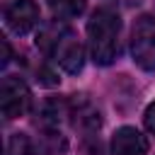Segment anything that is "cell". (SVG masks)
Returning a JSON list of instances; mask_svg holds the SVG:
<instances>
[{
    "mask_svg": "<svg viewBox=\"0 0 155 155\" xmlns=\"http://www.w3.org/2000/svg\"><path fill=\"white\" fill-rule=\"evenodd\" d=\"M31 107V90L19 75H7L0 87V109L7 121L19 119Z\"/></svg>",
    "mask_w": 155,
    "mask_h": 155,
    "instance_id": "4",
    "label": "cell"
},
{
    "mask_svg": "<svg viewBox=\"0 0 155 155\" xmlns=\"http://www.w3.org/2000/svg\"><path fill=\"white\" fill-rule=\"evenodd\" d=\"M68 119L73 121V126H75V128L87 131V133H94V131L102 126L99 109H97L90 99H85L82 94H80V97L68 99Z\"/></svg>",
    "mask_w": 155,
    "mask_h": 155,
    "instance_id": "6",
    "label": "cell"
},
{
    "mask_svg": "<svg viewBox=\"0 0 155 155\" xmlns=\"http://www.w3.org/2000/svg\"><path fill=\"white\" fill-rule=\"evenodd\" d=\"M107 2H111V5H119V7H138L143 0H107Z\"/></svg>",
    "mask_w": 155,
    "mask_h": 155,
    "instance_id": "11",
    "label": "cell"
},
{
    "mask_svg": "<svg viewBox=\"0 0 155 155\" xmlns=\"http://www.w3.org/2000/svg\"><path fill=\"white\" fill-rule=\"evenodd\" d=\"M131 58L140 70L155 73V17L153 15H140L133 22Z\"/></svg>",
    "mask_w": 155,
    "mask_h": 155,
    "instance_id": "3",
    "label": "cell"
},
{
    "mask_svg": "<svg viewBox=\"0 0 155 155\" xmlns=\"http://www.w3.org/2000/svg\"><path fill=\"white\" fill-rule=\"evenodd\" d=\"M121 17L111 7H97L87 19V46L97 65H111L119 56Z\"/></svg>",
    "mask_w": 155,
    "mask_h": 155,
    "instance_id": "2",
    "label": "cell"
},
{
    "mask_svg": "<svg viewBox=\"0 0 155 155\" xmlns=\"http://www.w3.org/2000/svg\"><path fill=\"white\" fill-rule=\"evenodd\" d=\"M7 153L10 155H41L39 148L34 145V140L24 133H12L10 143H7Z\"/></svg>",
    "mask_w": 155,
    "mask_h": 155,
    "instance_id": "9",
    "label": "cell"
},
{
    "mask_svg": "<svg viewBox=\"0 0 155 155\" xmlns=\"http://www.w3.org/2000/svg\"><path fill=\"white\" fill-rule=\"evenodd\" d=\"M143 124H145L148 133H153V136H155V102H150V104L145 107V114H143Z\"/></svg>",
    "mask_w": 155,
    "mask_h": 155,
    "instance_id": "10",
    "label": "cell"
},
{
    "mask_svg": "<svg viewBox=\"0 0 155 155\" xmlns=\"http://www.w3.org/2000/svg\"><path fill=\"white\" fill-rule=\"evenodd\" d=\"M36 46L53 63H58L65 73L75 75V73L82 70L85 51H82V44L78 39V34L68 24H61V22L44 24L41 31H39V36H36Z\"/></svg>",
    "mask_w": 155,
    "mask_h": 155,
    "instance_id": "1",
    "label": "cell"
},
{
    "mask_svg": "<svg viewBox=\"0 0 155 155\" xmlns=\"http://www.w3.org/2000/svg\"><path fill=\"white\" fill-rule=\"evenodd\" d=\"M46 5L51 10V15L58 22H63V19L80 17L85 12V7H87V0H46Z\"/></svg>",
    "mask_w": 155,
    "mask_h": 155,
    "instance_id": "8",
    "label": "cell"
},
{
    "mask_svg": "<svg viewBox=\"0 0 155 155\" xmlns=\"http://www.w3.org/2000/svg\"><path fill=\"white\" fill-rule=\"evenodd\" d=\"M2 19L12 34L24 36L39 24V7L34 0H5L2 2Z\"/></svg>",
    "mask_w": 155,
    "mask_h": 155,
    "instance_id": "5",
    "label": "cell"
},
{
    "mask_svg": "<svg viewBox=\"0 0 155 155\" xmlns=\"http://www.w3.org/2000/svg\"><path fill=\"white\" fill-rule=\"evenodd\" d=\"M148 153V138L133 128L121 126L111 136V155H145Z\"/></svg>",
    "mask_w": 155,
    "mask_h": 155,
    "instance_id": "7",
    "label": "cell"
}]
</instances>
